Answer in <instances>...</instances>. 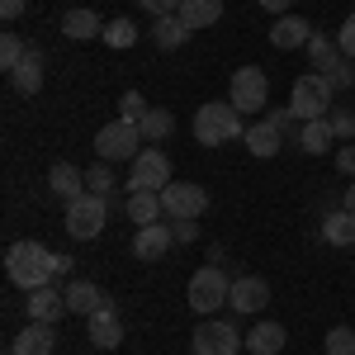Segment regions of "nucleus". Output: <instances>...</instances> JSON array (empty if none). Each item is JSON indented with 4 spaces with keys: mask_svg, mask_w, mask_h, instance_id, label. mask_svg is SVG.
<instances>
[{
    "mask_svg": "<svg viewBox=\"0 0 355 355\" xmlns=\"http://www.w3.org/2000/svg\"><path fill=\"white\" fill-rule=\"evenodd\" d=\"M53 256L57 251H48L43 242H15L5 251V275H10V284L24 289V294L53 284Z\"/></svg>",
    "mask_w": 355,
    "mask_h": 355,
    "instance_id": "f257e3e1",
    "label": "nucleus"
},
{
    "mask_svg": "<svg viewBox=\"0 0 355 355\" xmlns=\"http://www.w3.org/2000/svg\"><path fill=\"white\" fill-rule=\"evenodd\" d=\"M246 123H242V110L232 105V100H209V105H199L194 110V142H204V147H223V142H232V137H242Z\"/></svg>",
    "mask_w": 355,
    "mask_h": 355,
    "instance_id": "f03ea898",
    "label": "nucleus"
},
{
    "mask_svg": "<svg viewBox=\"0 0 355 355\" xmlns=\"http://www.w3.org/2000/svg\"><path fill=\"white\" fill-rule=\"evenodd\" d=\"M331 90L336 85L322 76V71H303L299 81L289 85V110H294V119L299 123H313V119H327L336 105H331Z\"/></svg>",
    "mask_w": 355,
    "mask_h": 355,
    "instance_id": "7ed1b4c3",
    "label": "nucleus"
},
{
    "mask_svg": "<svg viewBox=\"0 0 355 355\" xmlns=\"http://www.w3.org/2000/svg\"><path fill=\"white\" fill-rule=\"evenodd\" d=\"M105 223H110V199H105V194H90V190H85L81 199H71V204H67V232H71L76 242L100 237V232H105Z\"/></svg>",
    "mask_w": 355,
    "mask_h": 355,
    "instance_id": "20e7f679",
    "label": "nucleus"
},
{
    "mask_svg": "<svg viewBox=\"0 0 355 355\" xmlns=\"http://www.w3.org/2000/svg\"><path fill=\"white\" fill-rule=\"evenodd\" d=\"M142 128L137 123H128V119H114V123H105L100 133H95V152H100V162H133L137 152H142Z\"/></svg>",
    "mask_w": 355,
    "mask_h": 355,
    "instance_id": "39448f33",
    "label": "nucleus"
},
{
    "mask_svg": "<svg viewBox=\"0 0 355 355\" xmlns=\"http://www.w3.org/2000/svg\"><path fill=\"white\" fill-rule=\"evenodd\" d=\"M227 100L242 114H261L270 105V76L261 67H237L232 71V85H227Z\"/></svg>",
    "mask_w": 355,
    "mask_h": 355,
    "instance_id": "423d86ee",
    "label": "nucleus"
},
{
    "mask_svg": "<svg viewBox=\"0 0 355 355\" xmlns=\"http://www.w3.org/2000/svg\"><path fill=\"white\" fill-rule=\"evenodd\" d=\"M232 294V279L223 275V266H199L190 275V308L194 313H218Z\"/></svg>",
    "mask_w": 355,
    "mask_h": 355,
    "instance_id": "0eeeda50",
    "label": "nucleus"
},
{
    "mask_svg": "<svg viewBox=\"0 0 355 355\" xmlns=\"http://www.w3.org/2000/svg\"><path fill=\"white\" fill-rule=\"evenodd\" d=\"M190 351L194 355H242L246 331H237L232 322H199L190 331Z\"/></svg>",
    "mask_w": 355,
    "mask_h": 355,
    "instance_id": "6e6552de",
    "label": "nucleus"
},
{
    "mask_svg": "<svg viewBox=\"0 0 355 355\" xmlns=\"http://www.w3.org/2000/svg\"><path fill=\"white\" fill-rule=\"evenodd\" d=\"M162 209H166V218H199L209 209V190L194 185V180H171L162 190Z\"/></svg>",
    "mask_w": 355,
    "mask_h": 355,
    "instance_id": "1a4fd4ad",
    "label": "nucleus"
},
{
    "mask_svg": "<svg viewBox=\"0 0 355 355\" xmlns=\"http://www.w3.org/2000/svg\"><path fill=\"white\" fill-rule=\"evenodd\" d=\"M123 185H128V194L133 190H157L162 194L166 185H171V162H166V152H157V147L137 152L133 157V175H128Z\"/></svg>",
    "mask_w": 355,
    "mask_h": 355,
    "instance_id": "9d476101",
    "label": "nucleus"
},
{
    "mask_svg": "<svg viewBox=\"0 0 355 355\" xmlns=\"http://www.w3.org/2000/svg\"><path fill=\"white\" fill-rule=\"evenodd\" d=\"M266 303H270V284H266L261 275H237V279H232V294H227V308H232V313L256 318Z\"/></svg>",
    "mask_w": 355,
    "mask_h": 355,
    "instance_id": "9b49d317",
    "label": "nucleus"
},
{
    "mask_svg": "<svg viewBox=\"0 0 355 355\" xmlns=\"http://www.w3.org/2000/svg\"><path fill=\"white\" fill-rule=\"evenodd\" d=\"M90 341H95V351H105L110 355L119 341H123V322H119V308H114V299L105 294V303L90 313V331H85Z\"/></svg>",
    "mask_w": 355,
    "mask_h": 355,
    "instance_id": "f8f14e48",
    "label": "nucleus"
},
{
    "mask_svg": "<svg viewBox=\"0 0 355 355\" xmlns=\"http://www.w3.org/2000/svg\"><path fill=\"white\" fill-rule=\"evenodd\" d=\"M57 351V322H33L10 341V355H53Z\"/></svg>",
    "mask_w": 355,
    "mask_h": 355,
    "instance_id": "ddd939ff",
    "label": "nucleus"
},
{
    "mask_svg": "<svg viewBox=\"0 0 355 355\" xmlns=\"http://www.w3.org/2000/svg\"><path fill=\"white\" fill-rule=\"evenodd\" d=\"M318 28L308 24L303 15H279L270 24V48H279V53H294V48H308V38H313Z\"/></svg>",
    "mask_w": 355,
    "mask_h": 355,
    "instance_id": "4468645a",
    "label": "nucleus"
},
{
    "mask_svg": "<svg viewBox=\"0 0 355 355\" xmlns=\"http://www.w3.org/2000/svg\"><path fill=\"white\" fill-rule=\"evenodd\" d=\"M171 246H175L171 223H147V227H137V237H133V256L137 261H162Z\"/></svg>",
    "mask_w": 355,
    "mask_h": 355,
    "instance_id": "2eb2a0df",
    "label": "nucleus"
},
{
    "mask_svg": "<svg viewBox=\"0 0 355 355\" xmlns=\"http://www.w3.org/2000/svg\"><path fill=\"white\" fill-rule=\"evenodd\" d=\"M62 313H67V289L43 284V289L28 294V318H33V322H57Z\"/></svg>",
    "mask_w": 355,
    "mask_h": 355,
    "instance_id": "dca6fc26",
    "label": "nucleus"
},
{
    "mask_svg": "<svg viewBox=\"0 0 355 355\" xmlns=\"http://www.w3.org/2000/svg\"><path fill=\"white\" fill-rule=\"evenodd\" d=\"M242 142H246V152H251V157H261V162H270L275 152L284 147V133H279V128H270L266 119H256V123H246Z\"/></svg>",
    "mask_w": 355,
    "mask_h": 355,
    "instance_id": "f3484780",
    "label": "nucleus"
},
{
    "mask_svg": "<svg viewBox=\"0 0 355 355\" xmlns=\"http://www.w3.org/2000/svg\"><path fill=\"white\" fill-rule=\"evenodd\" d=\"M10 81H15L19 95H38V90H43V48H38V43H28L24 62L10 71Z\"/></svg>",
    "mask_w": 355,
    "mask_h": 355,
    "instance_id": "a211bd4d",
    "label": "nucleus"
},
{
    "mask_svg": "<svg viewBox=\"0 0 355 355\" xmlns=\"http://www.w3.org/2000/svg\"><path fill=\"white\" fill-rule=\"evenodd\" d=\"M123 218H133L137 227H147V223H162L166 209H162V194L157 190H133L123 199Z\"/></svg>",
    "mask_w": 355,
    "mask_h": 355,
    "instance_id": "6ab92c4d",
    "label": "nucleus"
},
{
    "mask_svg": "<svg viewBox=\"0 0 355 355\" xmlns=\"http://www.w3.org/2000/svg\"><path fill=\"white\" fill-rule=\"evenodd\" d=\"M62 33H67L71 43H90V38H100V33H105V24H100V15H95V10L76 5V10H67V15H62Z\"/></svg>",
    "mask_w": 355,
    "mask_h": 355,
    "instance_id": "aec40b11",
    "label": "nucleus"
},
{
    "mask_svg": "<svg viewBox=\"0 0 355 355\" xmlns=\"http://www.w3.org/2000/svg\"><path fill=\"white\" fill-rule=\"evenodd\" d=\"M194 38V28L180 19V15H162L157 24H152V43L162 48V53H175V48H185Z\"/></svg>",
    "mask_w": 355,
    "mask_h": 355,
    "instance_id": "412c9836",
    "label": "nucleus"
},
{
    "mask_svg": "<svg viewBox=\"0 0 355 355\" xmlns=\"http://www.w3.org/2000/svg\"><path fill=\"white\" fill-rule=\"evenodd\" d=\"M48 190H53L57 199H67V204L81 199L85 194V171H76L71 162H57L53 171H48Z\"/></svg>",
    "mask_w": 355,
    "mask_h": 355,
    "instance_id": "4be33fe9",
    "label": "nucleus"
},
{
    "mask_svg": "<svg viewBox=\"0 0 355 355\" xmlns=\"http://www.w3.org/2000/svg\"><path fill=\"white\" fill-rule=\"evenodd\" d=\"M100 303H105V289H100L95 279H67V313H81V318H90Z\"/></svg>",
    "mask_w": 355,
    "mask_h": 355,
    "instance_id": "5701e85b",
    "label": "nucleus"
},
{
    "mask_svg": "<svg viewBox=\"0 0 355 355\" xmlns=\"http://www.w3.org/2000/svg\"><path fill=\"white\" fill-rule=\"evenodd\" d=\"M246 351H251V355H279V351H284V327L261 318L256 327L246 331Z\"/></svg>",
    "mask_w": 355,
    "mask_h": 355,
    "instance_id": "b1692460",
    "label": "nucleus"
},
{
    "mask_svg": "<svg viewBox=\"0 0 355 355\" xmlns=\"http://www.w3.org/2000/svg\"><path fill=\"white\" fill-rule=\"evenodd\" d=\"M331 142H336V133H331L327 119H313V123H299V147L308 152V157H327Z\"/></svg>",
    "mask_w": 355,
    "mask_h": 355,
    "instance_id": "393cba45",
    "label": "nucleus"
},
{
    "mask_svg": "<svg viewBox=\"0 0 355 355\" xmlns=\"http://www.w3.org/2000/svg\"><path fill=\"white\" fill-rule=\"evenodd\" d=\"M341 57H346V53H341V43H336V38H327V33H313V38H308V62H313V71H322V76H327Z\"/></svg>",
    "mask_w": 355,
    "mask_h": 355,
    "instance_id": "a878e982",
    "label": "nucleus"
},
{
    "mask_svg": "<svg viewBox=\"0 0 355 355\" xmlns=\"http://www.w3.org/2000/svg\"><path fill=\"white\" fill-rule=\"evenodd\" d=\"M180 19L190 28H214L223 19V0H180Z\"/></svg>",
    "mask_w": 355,
    "mask_h": 355,
    "instance_id": "bb28decb",
    "label": "nucleus"
},
{
    "mask_svg": "<svg viewBox=\"0 0 355 355\" xmlns=\"http://www.w3.org/2000/svg\"><path fill=\"white\" fill-rule=\"evenodd\" d=\"M322 237H327L331 246H355V214H346V209L327 214V218H322Z\"/></svg>",
    "mask_w": 355,
    "mask_h": 355,
    "instance_id": "cd10ccee",
    "label": "nucleus"
},
{
    "mask_svg": "<svg viewBox=\"0 0 355 355\" xmlns=\"http://www.w3.org/2000/svg\"><path fill=\"white\" fill-rule=\"evenodd\" d=\"M137 128H142V137H147V142H166V137H171V128H175V119H171L166 110H147V119H142Z\"/></svg>",
    "mask_w": 355,
    "mask_h": 355,
    "instance_id": "c85d7f7f",
    "label": "nucleus"
},
{
    "mask_svg": "<svg viewBox=\"0 0 355 355\" xmlns=\"http://www.w3.org/2000/svg\"><path fill=\"white\" fill-rule=\"evenodd\" d=\"M105 43L119 48V53L133 48V43H137V24H133V19H110V24H105Z\"/></svg>",
    "mask_w": 355,
    "mask_h": 355,
    "instance_id": "c756f323",
    "label": "nucleus"
},
{
    "mask_svg": "<svg viewBox=\"0 0 355 355\" xmlns=\"http://www.w3.org/2000/svg\"><path fill=\"white\" fill-rule=\"evenodd\" d=\"M147 110H152V105L142 100V90H123V95H119V119L142 123V119H147Z\"/></svg>",
    "mask_w": 355,
    "mask_h": 355,
    "instance_id": "7c9ffc66",
    "label": "nucleus"
},
{
    "mask_svg": "<svg viewBox=\"0 0 355 355\" xmlns=\"http://www.w3.org/2000/svg\"><path fill=\"white\" fill-rule=\"evenodd\" d=\"M24 53H28V43L19 33H5V38H0V67H5V71H15V67L24 62Z\"/></svg>",
    "mask_w": 355,
    "mask_h": 355,
    "instance_id": "2f4dec72",
    "label": "nucleus"
},
{
    "mask_svg": "<svg viewBox=\"0 0 355 355\" xmlns=\"http://www.w3.org/2000/svg\"><path fill=\"white\" fill-rule=\"evenodd\" d=\"M85 190H90V194H105V199L114 194V171H110V162H100V166H90V171H85Z\"/></svg>",
    "mask_w": 355,
    "mask_h": 355,
    "instance_id": "473e14b6",
    "label": "nucleus"
},
{
    "mask_svg": "<svg viewBox=\"0 0 355 355\" xmlns=\"http://www.w3.org/2000/svg\"><path fill=\"white\" fill-rule=\"evenodd\" d=\"M327 123H331V133H336V142H355V110H331Z\"/></svg>",
    "mask_w": 355,
    "mask_h": 355,
    "instance_id": "72a5a7b5",
    "label": "nucleus"
},
{
    "mask_svg": "<svg viewBox=\"0 0 355 355\" xmlns=\"http://www.w3.org/2000/svg\"><path fill=\"white\" fill-rule=\"evenodd\" d=\"M327 355H355V327H331L327 331Z\"/></svg>",
    "mask_w": 355,
    "mask_h": 355,
    "instance_id": "f704fd0d",
    "label": "nucleus"
},
{
    "mask_svg": "<svg viewBox=\"0 0 355 355\" xmlns=\"http://www.w3.org/2000/svg\"><path fill=\"white\" fill-rule=\"evenodd\" d=\"M327 81L336 85V90H351V85H355V62H351V57H341V62L327 71Z\"/></svg>",
    "mask_w": 355,
    "mask_h": 355,
    "instance_id": "c9c22d12",
    "label": "nucleus"
},
{
    "mask_svg": "<svg viewBox=\"0 0 355 355\" xmlns=\"http://www.w3.org/2000/svg\"><path fill=\"white\" fill-rule=\"evenodd\" d=\"M266 123H270V128H279V133L289 137L299 119H294V110H289V105H279V110H266Z\"/></svg>",
    "mask_w": 355,
    "mask_h": 355,
    "instance_id": "e433bc0d",
    "label": "nucleus"
},
{
    "mask_svg": "<svg viewBox=\"0 0 355 355\" xmlns=\"http://www.w3.org/2000/svg\"><path fill=\"white\" fill-rule=\"evenodd\" d=\"M336 43H341V53H346V57L355 62V10L346 15V24L336 28Z\"/></svg>",
    "mask_w": 355,
    "mask_h": 355,
    "instance_id": "4c0bfd02",
    "label": "nucleus"
},
{
    "mask_svg": "<svg viewBox=\"0 0 355 355\" xmlns=\"http://www.w3.org/2000/svg\"><path fill=\"white\" fill-rule=\"evenodd\" d=\"M336 171H341L346 180H355V142H341V147H336Z\"/></svg>",
    "mask_w": 355,
    "mask_h": 355,
    "instance_id": "58836bf2",
    "label": "nucleus"
},
{
    "mask_svg": "<svg viewBox=\"0 0 355 355\" xmlns=\"http://www.w3.org/2000/svg\"><path fill=\"white\" fill-rule=\"evenodd\" d=\"M152 19H162V15H180V0H137Z\"/></svg>",
    "mask_w": 355,
    "mask_h": 355,
    "instance_id": "ea45409f",
    "label": "nucleus"
},
{
    "mask_svg": "<svg viewBox=\"0 0 355 355\" xmlns=\"http://www.w3.org/2000/svg\"><path fill=\"white\" fill-rule=\"evenodd\" d=\"M171 232H175V242H194L199 237V218H171Z\"/></svg>",
    "mask_w": 355,
    "mask_h": 355,
    "instance_id": "a19ab883",
    "label": "nucleus"
},
{
    "mask_svg": "<svg viewBox=\"0 0 355 355\" xmlns=\"http://www.w3.org/2000/svg\"><path fill=\"white\" fill-rule=\"evenodd\" d=\"M24 5H28V0H0V19H5V24H15V19L24 15Z\"/></svg>",
    "mask_w": 355,
    "mask_h": 355,
    "instance_id": "79ce46f5",
    "label": "nucleus"
},
{
    "mask_svg": "<svg viewBox=\"0 0 355 355\" xmlns=\"http://www.w3.org/2000/svg\"><path fill=\"white\" fill-rule=\"evenodd\" d=\"M261 10H270V15H289L294 10V0H256Z\"/></svg>",
    "mask_w": 355,
    "mask_h": 355,
    "instance_id": "37998d69",
    "label": "nucleus"
},
{
    "mask_svg": "<svg viewBox=\"0 0 355 355\" xmlns=\"http://www.w3.org/2000/svg\"><path fill=\"white\" fill-rule=\"evenodd\" d=\"M62 275H71V256H53V279H62Z\"/></svg>",
    "mask_w": 355,
    "mask_h": 355,
    "instance_id": "c03bdc74",
    "label": "nucleus"
},
{
    "mask_svg": "<svg viewBox=\"0 0 355 355\" xmlns=\"http://www.w3.org/2000/svg\"><path fill=\"white\" fill-rule=\"evenodd\" d=\"M341 209H346V214H355V180L346 185V199H341Z\"/></svg>",
    "mask_w": 355,
    "mask_h": 355,
    "instance_id": "a18cd8bd",
    "label": "nucleus"
},
{
    "mask_svg": "<svg viewBox=\"0 0 355 355\" xmlns=\"http://www.w3.org/2000/svg\"><path fill=\"white\" fill-rule=\"evenodd\" d=\"M242 355H251V351H242Z\"/></svg>",
    "mask_w": 355,
    "mask_h": 355,
    "instance_id": "49530a36",
    "label": "nucleus"
},
{
    "mask_svg": "<svg viewBox=\"0 0 355 355\" xmlns=\"http://www.w3.org/2000/svg\"><path fill=\"white\" fill-rule=\"evenodd\" d=\"M100 355H105V351H100Z\"/></svg>",
    "mask_w": 355,
    "mask_h": 355,
    "instance_id": "de8ad7c7",
    "label": "nucleus"
}]
</instances>
